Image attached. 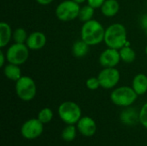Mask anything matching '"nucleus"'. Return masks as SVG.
Returning a JSON list of instances; mask_svg holds the SVG:
<instances>
[{
    "mask_svg": "<svg viewBox=\"0 0 147 146\" xmlns=\"http://www.w3.org/2000/svg\"><path fill=\"white\" fill-rule=\"evenodd\" d=\"M80 35L81 40L90 46H96L104 41L105 28L100 22L91 19L83 23Z\"/></svg>",
    "mask_w": 147,
    "mask_h": 146,
    "instance_id": "f257e3e1",
    "label": "nucleus"
},
{
    "mask_svg": "<svg viewBox=\"0 0 147 146\" xmlns=\"http://www.w3.org/2000/svg\"><path fill=\"white\" fill-rule=\"evenodd\" d=\"M127 33L121 23H113L105 28L104 43L108 47L120 50L127 42Z\"/></svg>",
    "mask_w": 147,
    "mask_h": 146,
    "instance_id": "f03ea898",
    "label": "nucleus"
},
{
    "mask_svg": "<svg viewBox=\"0 0 147 146\" xmlns=\"http://www.w3.org/2000/svg\"><path fill=\"white\" fill-rule=\"evenodd\" d=\"M138 96L132 87L121 86L114 89L110 94V100L116 106L128 108L136 102Z\"/></svg>",
    "mask_w": 147,
    "mask_h": 146,
    "instance_id": "7ed1b4c3",
    "label": "nucleus"
},
{
    "mask_svg": "<svg viewBox=\"0 0 147 146\" xmlns=\"http://www.w3.org/2000/svg\"><path fill=\"white\" fill-rule=\"evenodd\" d=\"M58 114L66 125H75L82 117V111L78 104L67 101L62 102L58 108Z\"/></svg>",
    "mask_w": 147,
    "mask_h": 146,
    "instance_id": "20e7f679",
    "label": "nucleus"
},
{
    "mask_svg": "<svg viewBox=\"0 0 147 146\" xmlns=\"http://www.w3.org/2000/svg\"><path fill=\"white\" fill-rule=\"evenodd\" d=\"M16 93L19 99L23 102L32 101L37 92V88L34 80L28 76H22L15 85Z\"/></svg>",
    "mask_w": 147,
    "mask_h": 146,
    "instance_id": "39448f33",
    "label": "nucleus"
},
{
    "mask_svg": "<svg viewBox=\"0 0 147 146\" xmlns=\"http://www.w3.org/2000/svg\"><path fill=\"white\" fill-rule=\"evenodd\" d=\"M80 8L79 3L73 0H64L57 5L55 15L61 22H71L78 17Z\"/></svg>",
    "mask_w": 147,
    "mask_h": 146,
    "instance_id": "423d86ee",
    "label": "nucleus"
},
{
    "mask_svg": "<svg viewBox=\"0 0 147 146\" xmlns=\"http://www.w3.org/2000/svg\"><path fill=\"white\" fill-rule=\"evenodd\" d=\"M5 55L8 63L22 65L26 63L28 59L29 48L26 43H14L7 49Z\"/></svg>",
    "mask_w": 147,
    "mask_h": 146,
    "instance_id": "0eeeda50",
    "label": "nucleus"
},
{
    "mask_svg": "<svg viewBox=\"0 0 147 146\" xmlns=\"http://www.w3.org/2000/svg\"><path fill=\"white\" fill-rule=\"evenodd\" d=\"M102 88L105 89H114L121 78L120 71L115 67L103 68L97 76Z\"/></svg>",
    "mask_w": 147,
    "mask_h": 146,
    "instance_id": "6e6552de",
    "label": "nucleus"
},
{
    "mask_svg": "<svg viewBox=\"0 0 147 146\" xmlns=\"http://www.w3.org/2000/svg\"><path fill=\"white\" fill-rule=\"evenodd\" d=\"M43 123L37 119H30L25 121L21 127V134L26 139L39 138L43 133Z\"/></svg>",
    "mask_w": 147,
    "mask_h": 146,
    "instance_id": "1a4fd4ad",
    "label": "nucleus"
},
{
    "mask_svg": "<svg viewBox=\"0 0 147 146\" xmlns=\"http://www.w3.org/2000/svg\"><path fill=\"white\" fill-rule=\"evenodd\" d=\"M121 60L119 50L110 47L105 49L99 56V63L103 68L116 67Z\"/></svg>",
    "mask_w": 147,
    "mask_h": 146,
    "instance_id": "9d476101",
    "label": "nucleus"
},
{
    "mask_svg": "<svg viewBox=\"0 0 147 146\" xmlns=\"http://www.w3.org/2000/svg\"><path fill=\"white\" fill-rule=\"evenodd\" d=\"M77 128L83 136L92 137L96 133L97 126L96 121L92 118L89 116H84L81 117L77 123Z\"/></svg>",
    "mask_w": 147,
    "mask_h": 146,
    "instance_id": "9b49d317",
    "label": "nucleus"
},
{
    "mask_svg": "<svg viewBox=\"0 0 147 146\" xmlns=\"http://www.w3.org/2000/svg\"><path fill=\"white\" fill-rule=\"evenodd\" d=\"M47 43V37L44 33L35 31L28 34L26 45L32 51H39L42 49Z\"/></svg>",
    "mask_w": 147,
    "mask_h": 146,
    "instance_id": "f8f14e48",
    "label": "nucleus"
},
{
    "mask_svg": "<svg viewBox=\"0 0 147 146\" xmlns=\"http://www.w3.org/2000/svg\"><path fill=\"white\" fill-rule=\"evenodd\" d=\"M132 88L138 96H142L147 92V76L139 73L134 76L132 82Z\"/></svg>",
    "mask_w": 147,
    "mask_h": 146,
    "instance_id": "ddd939ff",
    "label": "nucleus"
},
{
    "mask_svg": "<svg viewBox=\"0 0 147 146\" xmlns=\"http://www.w3.org/2000/svg\"><path fill=\"white\" fill-rule=\"evenodd\" d=\"M100 9L104 16L114 17L120 10V3L117 0H105Z\"/></svg>",
    "mask_w": 147,
    "mask_h": 146,
    "instance_id": "4468645a",
    "label": "nucleus"
},
{
    "mask_svg": "<svg viewBox=\"0 0 147 146\" xmlns=\"http://www.w3.org/2000/svg\"><path fill=\"white\" fill-rule=\"evenodd\" d=\"M13 32L11 27L5 22H0V47L3 48L7 46L12 39Z\"/></svg>",
    "mask_w": 147,
    "mask_h": 146,
    "instance_id": "2eb2a0df",
    "label": "nucleus"
},
{
    "mask_svg": "<svg viewBox=\"0 0 147 146\" xmlns=\"http://www.w3.org/2000/svg\"><path fill=\"white\" fill-rule=\"evenodd\" d=\"M3 74L8 79L16 82L22 77L20 65L8 63L3 66Z\"/></svg>",
    "mask_w": 147,
    "mask_h": 146,
    "instance_id": "dca6fc26",
    "label": "nucleus"
},
{
    "mask_svg": "<svg viewBox=\"0 0 147 146\" xmlns=\"http://www.w3.org/2000/svg\"><path fill=\"white\" fill-rule=\"evenodd\" d=\"M121 120L128 126H132L136 124L138 121H140L139 119V113L136 112L134 108H127L123 110L121 114Z\"/></svg>",
    "mask_w": 147,
    "mask_h": 146,
    "instance_id": "f3484780",
    "label": "nucleus"
},
{
    "mask_svg": "<svg viewBox=\"0 0 147 146\" xmlns=\"http://www.w3.org/2000/svg\"><path fill=\"white\" fill-rule=\"evenodd\" d=\"M89 51H90V46L87 43H85L83 40H79L74 42L71 48L72 54L76 58L85 57L88 54Z\"/></svg>",
    "mask_w": 147,
    "mask_h": 146,
    "instance_id": "a211bd4d",
    "label": "nucleus"
},
{
    "mask_svg": "<svg viewBox=\"0 0 147 146\" xmlns=\"http://www.w3.org/2000/svg\"><path fill=\"white\" fill-rule=\"evenodd\" d=\"M119 52L121 55V59L127 64L133 63L136 59V52L131 47V46H125L121 48Z\"/></svg>",
    "mask_w": 147,
    "mask_h": 146,
    "instance_id": "6ab92c4d",
    "label": "nucleus"
},
{
    "mask_svg": "<svg viewBox=\"0 0 147 146\" xmlns=\"http://www.w3.org/2000/svg\"><path fill=\"white\" fill-rule=\"evenodd\" d=\"M95 9L93 7H91L90 5L89 4H86L83 7L80 8V10H79V14H78V19L83 22H88L91 19H93V16H94V14H95Z\"/></svg>",
    "mask_w": 147,
    "mask_h": 146,
    "instance_id": "aec40b11",
    "label": "nucleus"
},
{
    "mask_svg": "<svg viewBox=\"0 0 147 146\" xmlns=\"http://www.w3.org/2000/svg\"><path fill=\"white\" fill-rule=\"evenodd\" d=\"M77 129L74 125H67L62 131L61 137L66 142H71L77 136Z\"/></svg>",
    "mask_w": 147,
    "mask_h": 146,
    "instance_id": "412c9836",
    "label": "nucleus"
},
{
    "mask_svg": "<svg viewBox=\"0 0 147 146\" xmlns=\"http://www.w3.org/2000/svg\"><path fill=\"white\" fill-rule=\"evenodd\" d=\"M28 34H27V31L22 28H17L13 32L12 39L15 41V43H22L24 44L27 41Z\"/></svg>",
    "mask_w": 147,
    "mask_h": 146,
    "instance_id": "4be33fe9",
    "label": "nucleus"
},
{
    "mask_svg": "<svg viewBox=\"0 0 147 146\" xmlns=\"http://www.w3.org/2000/svg\"><path fill=\"white\" fill-rule=\"evenodd\" d=\"M53 113L52 109L49 108H44L39 112L37 118L43 124H47L53 120Z\"/></svg>",
    "mask_w": 147,
    "mask_h": 146,
    "instance_id": "5701e85b",
    "label": "nucleus"
},
{
    "mask_svg": "<svg viewBox=\"0 0 147 146\" xmlns=\"http://www.w3.org/2000/svg\"><path fill=\"white\" fill-rule=\"evenodd\" d=\"M86 87L88 89L90 90H96L97 89H99L101 87L100 85V82L98 80V77H90L86 80Z\"/></svg>",
    "mask_w": 147,
    "mask_h": 146,
    "instance_id": "b1692460",
    "label": "nucleus"
},
{
    "mask_svg": "<svg viewBox=\"0 0 147 146\" xmlns=\"http://www.w3.org/2000/svg\"><path fill=\"white\" fill-rule=\"evenodd\" d=\"M139 119L140 124L147 129V102H146L139 112Z\"/></svg>",
    "mask_w": 147,
    "mask_h": 146,
    "instance_id": "393cba45",
    "label": "nucleus"
},
{
    "mask_svg": "<svg viewBox=\"0 0 147 146\" xmlns=\"http://www.w3.org/2000/svg\"><path fill=\"white\" fill-rule=\"evenodd\" d=\"M87 4L90 5L94 9H100L101 6L103 4L105 0H87Z\"/></svg>",
    "mask_w": 147,
    "mask_h": 146,
    "instance_id": "a878e982",
    "label": "nucleus"
},
{
    "mask_svg": "<svg viewBox=\"0 0 147 146\" xmlns=\"http://www.w3.org/2000/svg\"><path fill=\"white\" fill-rule=\"evenodd\" d=\"M140 26L145 30L147 28V14L143 15L142 17L140 18Z\"/></svg>",
    "mask_w": 147,
    "mask_h": 146,
    "instance_id": "bb28decb",
    "label": "nucleus"
},
{
    "mask_svg": "<svg viewBox=\"0 0 147 146\" xmlns=\"http://www.w3.org/2000/svg\"><path fill=\"white\" fill-rule=\"evenodd\" d=\"M5 59H6V55L1 50V52H0V67H3V68L4 64H5Z\"/></svg>",
    "mask_w": 147,
    "mask_h": 146,
    "instance_id": "cd10ccee",
    "label": "nucleus"
},
{
    "mask_svg": "<svg viewBox=\"0 0 147 146\" xmlns=\"http://www.w3.org/2000/svg\"><path fill=\"white\" fill-rule=\"evenodd\" d=\"M54 0H36V2L40 5H48L52 3Z\"/></svg>",
    "mask_w": 147,
    "mask_h": 146,
    "instance_id": "c85d7f7f",
    "label": "nucleus"
},
{
    "mask_svg": "<svg viewBox=\"0 0 147 146\" xmlns=\"http://www.w3.org/2000/svg\"><path fill=\"white\" fill-rule=\"evenodd\" d=\"M74 2H76V3H79V4H81V3H84V2H86L87 0H73Z\"/></svg>",
    "mask_w": 147,
    "mask_h": 146,
    "instance_id": "c756f323",
    "label": "nucleus"
},
{
    "mask_svg": "<svg viewBox=\"0 0 147 146\" xmlns=\"http://www.w3.org/2000/svg\"><path fill=\"white\" fill-rule=\"evenodd\" d=\"M145 51H146V56H147V45H146V49H145Z\"/></svg>",
    "mask_w": 147,
    "mask_h": 146,
    "instance_id": "7c9ffc66",
    "label": "nucleus"
},
{
    "mask_svg": "<svg viewBox=\"0 0 147 146\" xmlns=\"http://www.w3.org/2000/svg\"><path fill=\"white\" fill-rule=\"evenodd\" d=\"M146 35H147V28L146 29Z\"/></svg>",
    "mask_w": 147,
    "mask_h": 146,
    "instance_id": "2f4dec72",
    "label": "nucleus"
}]
</instances>
